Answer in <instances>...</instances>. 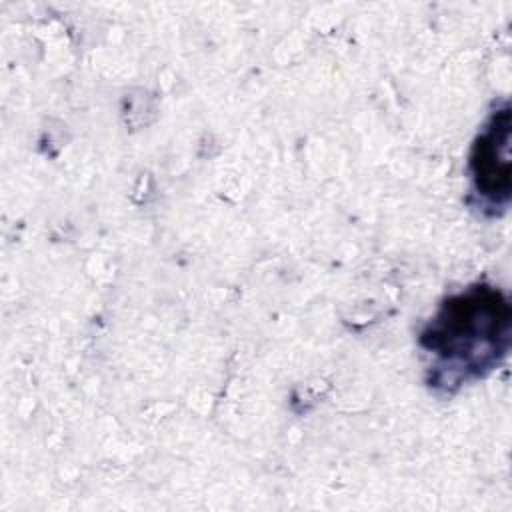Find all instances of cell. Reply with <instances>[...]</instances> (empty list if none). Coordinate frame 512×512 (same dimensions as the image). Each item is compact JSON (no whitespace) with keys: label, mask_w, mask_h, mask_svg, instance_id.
Wrapping results in <instances>:
<instances>
[{"label":"cell","mask_w":512,"mask_h":512,"mask_svg":"<svg viewBox=\"0 0 512 512\" xmlns=\"http://www.w3.org/2000/svg\"><path fill=\"white\" fill-rule=\"evenodd\" d=\"M510 304L494 286L476 284L446 298L420 332L430 384L452 390L490 372L508 352Z\"/></svg>","instance_id":"obj_1"},{"label":"cell","mask_w":512,"mask_h":512,"mask_svg":"<svg viewBox=\"0 0 512 512\" xmlns=\"http://www.w3.org/2000/svg\"><path fill=\"white\" fill-rule=\"evenodd\" d=\"M470 174L476 194L492 206H504L510 198V108L496 110L474 140Z\"/></svg>","instance_id":"obj_2"}]
</instances>
